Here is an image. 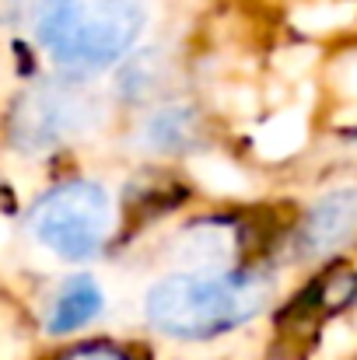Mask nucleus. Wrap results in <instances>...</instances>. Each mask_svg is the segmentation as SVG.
<instances>
[{"label":"nucleus","instance_id":"0eeeda50","mask_svg":"<svg viewBox=\"0 0 357 360\" xmlns=\"http://www.w3.org/2000/svg\"><path fill=\"white\" fill-rule=\"evenodd\" d=\"M193 136H196V116L189 109H168L147 122V140L151 147H161V150L186 147L193 143Z\"/></svg>","mask_w":357,"mask_h":360},{"label":"nucleus","instance_id":"f03ea898","mask_svg":"<svg viewBox=\"0 0 357 360\" xmlns=\"http://www.w3.org/2000/svg\"><path fill=\"white\" fill-rule=\"evenodd\" d=\"M144 28L140 0H42L39 42L70 70H102L137 42Z\"/></svg>","mask_w":357,"mask_h":360},{"label":"nucleus","instance_id":"39448f33","mask_svg":"<svg viewBox=\"0 0 357 360\" xmlns=\"http://www.w3.org/2000/svg\"><path fill=\"white\" fill-rule=\"evenodd\" d=\"M357 231V189H340L319 200L301 228V241L308 252H333Z\"/></svg>","mask_w":357,"mask_h":360},{"label":"nucleus","instance_id":"20e7f679","mask_svg":"<svg viewBox=\"0 0 357 360\" xmlns=\"http://www.w3.org/2000/svg\"><path fill=\"white\" fill-rule=\"evenodd\" d=\"M84 105L63 91H32L14 116V136L21 147H53L60 136L81 126Z\"/></svg>","mask_w":357,"mask_h":360},{"label":"nucleus","instance_id":"f257e3e1","mask_svg":"<svg viewBox=\"0 0 357 360\" xmlns=\"http://www.w3.org/2000/svg\"><path fill=\"white\" fill-rule=\"evenodd\" d=\"M266 304V283L256 273H179L147 294L154 333L182 343H207L252 322Z\"/></svg>","mask_w":357,"mask_h":360},{"label":"nucleus","instance_id":"6e6552de","mask_svg":"<svg viewBox=\"0 0 357 360\" xmlns=\"http://www.w3.org/2000/svg\"><path fill=\"white\" fill-rule=\"evenodd\" d=\"M56 360H137L130 350H123L116 343H81L70 347L67 354H60Z\"/></svg>","mask_w":357,"mask_h":360},{"label":"nucleus","instance_id":"7ed1b4c3","mask_svg":"<svg viewBox=\"0 0 357 360\" xmlns=\"http://www.w3.org/2000/svg\"><path fill=\"white\" fill-rule=\"evenodd\" d=\"M32 235L60 259H92L113 231L109 193L95 182H67L32 207Z\"/></svg>","mask_w":357,"mask_h":360},{"label":"nucleus","instance_id":"423d86ee","mask_svg":"<svg viewBox=\"0 0 357 360\" xmlns=\"http://www.w3.org/2000/svg\"><path fill=\"white\" fill-rule=\"evenodd\" d=\"M102 311V290L92 276H74L60 287L53 311H49V333L53 336H70L77 329H84L88 322H95Z\"/></svg>","mask_w":357,"mask_h":360}]
</instances>
